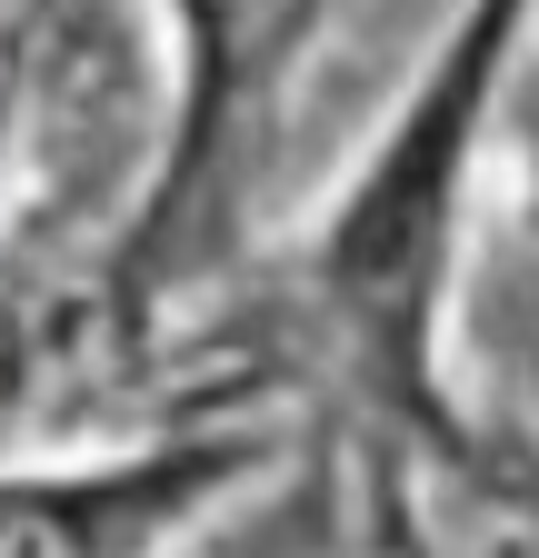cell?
<instances>
[{
	"label": "cell",
	"instance_id": "obj_1",
	"mask_svg": "<svg viewBox=\"0 0 539 558\" xmlns=\"http://www.w3.org/2000/svg\"><path fill=\"white\" fill-rule=\"evenodd\" d=\"M200 488H211V459H151L100 478H0V558H141Z\"/></svg>",
	"mask_w": 539,
	"mask_h": 558
}]
</instances>
